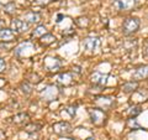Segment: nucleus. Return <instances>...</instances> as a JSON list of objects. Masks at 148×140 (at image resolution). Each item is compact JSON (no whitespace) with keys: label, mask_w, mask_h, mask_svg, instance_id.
Masks as SVG:
<instances>
[{"label":"nucleus","mask_w":148,"mask_h":140,"mask_svg":"<svg viewBox=\"0 0 148 140\" xmlns=\"http://www.w3.org/2000/svg\"><path fill=\"white\" fill-rule=\"evenodd\" d=\"M20 91L24 93L25 96H30L31 93H32V86H31V83H30L29 81L21 82V85H20Z\"/></svg>","instance_id":"21"},{"label":"nucleus","mask_w":148,"mask_h":140,"mask_svg":"<svg viewBox=\"0 0 148 140\" xmlns=\"http://www.w3.org/2000/svg\"><path fill=\"white\" fill-rule=\"evenodd\" d=\"M148 78V64H143L135 69V72L132 73V79L133 81L140 82L142 79Z\"/></svg>","instance_id":"14"},{"label":"nucleus","mask_w":148,"mask_h":140,"mask_svg":"<svg viewBox=\"0 0 148 140\" xmlns=\"http://www.w3.org/2000/svg\"><path fill=\"white\" fill-rule=\"evenodd\" d=\"M57 83L63 87H69L74 85V73L73 72H63L57 76Z\"/></svg>","instance_id":"10"},{"label":"nucleus","mask_w":148,"mask_h":140,"mask_svg":"<svg viewBox=\"0 0 148 140\" xmlns=\"http://www.w3.org/2000/svg\"><path fill=\"white\" fill-rule=\"evenodd\" d=\"M141 113H142V108H141V105H138V104H133L132 107L128 108V116L130 118H136V116Z\"/></svg>","instance_id":"20"},{"label":"nucleus","mask_w":148,"mask_h":140,"mask_svg":"<svg viewBox=\"0 0 148 140\" xmlns=\"http://www.w3.org/2000/svg\"><path fill=\"white\" fill-rule=\"evenodd\" d=\"M5 12L9 14V15H12V14H15L16 11V5H15V3H8L6 5H5Z\"/></svg>","instance_id":"24"},{"label":"nucleus","mask_w":148,"mask_h":140,"mask_svg":"<svg viewBox=\"0 0 148 140\" xmlns=\"http://www.w3.org/2000/svg\"><path fill=\"white\" fill-rule=\"evenodd\" d=\"M52 129L53 132L59 135V137H67V135L72 134L73 132V127L71 123L68 122H58V123H54L52 125Z\"/></svg>","instance_id":"6"},{"label":"nucleus","mask_w":148,"mask_h":140,"mask_svg":"<svg viewBox=\"0 0 148 140\" xmlns=\"http://www.w3.org/2000/svg\"><path fill=\"white\" fill-rule=\"evenodd\" d=\"M43 67L47 72L54 73L58 72L62 67V61L59 57H54V56H46L43 58Z\"/></svg>","instance_id":"3"},{"label":"nucleus","mask_w":148,"mask_h":140,"mask_svg":"<svg viewBox=\"0 0 148 140\" xmlns=\"http://www.w3.org/2000/svg\"><path fill=\"white\" fill-rule=\"evenodd\" d=\"M3 27H5V24H4V21L0 20V29H3Z\"/></svg>","instance_id":"30"},{"label":"nucleus","mask_w":148,"mask_h":140,"mask_svg":"<svg viewBox=\"0 0 148 140\" xmlns=\"http://www.w3.org/2000/svg\"><path fill=\"white\" fill-rule=\"evenodd\" d=\"M5 69H6V62H5V60H3L0 57V73H3Z\"/></svg>","instance_id":"27"},{"label":"nucleus","mask_w":148,"mask_h":140,"mask_svg":"<svg viewBox=\"0 0 148 140\" xmlns=\"http://www.w3.org/2000/svg\"><path fill=\"white\" fill-rule=\"evenodd\" d=\"M83 47H84V50L89 51V52H95L100 47V39L99 37H94V36L86 37L83 41Z\"/></svg>","instance_id":"9"},{"label":"nucleus","mask_w":148,"mask_h":140,"mask_svg":"<svg viewBox=\"0 0 148 140\" xmlns=\"http://www.w3.org/2000/svg\"><path fill=\"white\" fill-rule=\"evenodd\" d=\"M14 39H15V32L11 29H6V27L0 29V41H3V42H10Z\"/></svg>","instance_id":"16"},{"label":"nucleus","mask_w":148,"mask_h":140,"mask_svg":"<svg viewBox=\"0 0 148 140\" xmlns=\"http://www.w3.org/2000/svg\"><path fill=\"white\" fill-rule=\"evenodd\" d=\"M138 82L137 81H131V82H127L122 86V92L123 93H133L135 91L138 89Z\"/></svg>","instance_id":"18"},{"label":"nucleus","mask_w":148,"mask_h":140,"mask_svg":"<svg viewBox=\"0 0 148 140\" xmlns=\"http://www.w3.org/2000/svg\"><path fill=\"white\" fill-rule=\"evenodd\" d=\"M10 26H11V30L15 34H22V32H26L29 30V24L26 21L21 20V19H14Z\"/></svg>","instance_id":"13"},{"label":"nucleus","mask_w":148,"mask_h":140,"mask_svg":"<svg viewBox=\"0 0 148 140\" xmlns=\"http://www.w3.org/2000/svg\"><path fill=\"white\" fill-rule=\"evenodd\" d=\"M6 139V134L3 129H0V140H5Z\"/></svg>","instance_id":"29"},{"label":"nucleus","mask_w":148,"mask_h":140,"mask_svg":"<svg viewBox=\"0 0 148 140\" xmlns=\"http://www.w3.org/2000/svg\"><path fill=\"white\" fill-rule=\"evenodd\" d=\"M40 42L42 44V45H45V46H48V45H52L53 42H56V36L54 35H52V34H45L42 37H40Z\"/></svg>","instance_id":"19"},{"label":"nucleus","mask_w":148,"mask_h":140,"mask_svg":"<svg viewBox=\"0 0 148 140\" xmlns=\"http://www.w3.org/2000/svg\"><path fill=\"white\" fill-rule=\"evenodd\" d=\"M59 88L54 85H48L46 86L42 91H41V98L46 102H52L54 99H57V97L59 96Z\"/></svg>","instance_id":"5"},{"label":"nucleus","mask_w":148,"mask_h":140,"mask_svg":"<svg viewBox=\"0 0 148 140\" xmlns=\"http://www.w3.org/2000/svg\"><path fill=\"white\" fill-rule=\"evenodd\" d=\"M34 51H35L34 44L30 42V41H26V42H22L17 47H15L14 53H15V56H30Z\"/></svg>","instance_id":"8"},{"label":"nucleus","mask_w":148,"mask_h":140,"mask_svg":"<svg viewBox=\"0 0 148 140\" xmlns=\"http://www.w3.org/2000/svg\"><path fill=\"white\" fill-rule=\"evenodd\" d=\"M90 81L94 85H98L100 87H108L111 85H115L116 83V78L110 76V74H103L100 72H94L91 73L90 76Z\"/></svg>","instance_id":"1"},{"label":"nucleus","mask_w":148,"mask_h":140,"mask_svg":"<svg viewBox=\"0 0 148 140\" xmlns=\"http://www.w3.org/2000/svg\"><path fill=\"white\" fill-rule=\"evenodd\" d=\"M42 128V124L40 123H29L25 125V130L27 133H35V132H38V130Z\"/></svg>","instance_id":"23"},{"label":"nucleus","mask_w":148,"mask_h":140,"mask_svg":"<svg viewBox=\"0 0 148 140\" xmlns=\"http://www.w3.org/2000/svg\"><path fill=\"white\" fill-rule=\"evenodd\" d=\"M137 0H115L112 8L117 11H130L136 6Z\"/></svg>","instance_id":"7"},{"label":"nucleus","mask_w":148,"mask_h":140,"mask_svg":"<svg viewBox=\"0 0 148 140\" xmlns=\"http://www.w3.org/2000/svg\"><path fill=\"white\" fill-rule=\"evenodd\" d=\"M147 53H148V46H147Z\"/></svg>","instance_id":"31"},{"label":"nucleus","mask_w":148,"mask_h":140,"mask_svg":"<svg viewBox=\"0 0 148 140\" xmlns=\"http://www.w3.org/2000/svg\"><path fill=\"white\" fill-rule=\"evenodd\" d=\"M148 99V91L147 89H137L132 93V97H131V100L132 103H136V104H140L143 103Z\"/></svg>","instance_id":"15"},{"label":"nucleus","mask_w":148,"mask_h":140,"mask_svg":"<svg viewBox=\"0 0 148 140\" xmlns=\"http://www.w3.org/2000/svg\"><path fill=\"white\" fill-rule=\"evenodd\" d=\"M34 1L37 4V5H47V4L51 3V0H34Z\"/></svg>","instance_id":"28"},{"label":"nucleus","mask_w":148,"mask_h":140,"mask_svg":"<svg viewBox=\"0 0 148 140\" xmlns=\"http://www.w3.org/2000/svg\"><path fill=\"white\" fill-rule=\"evenodd\" d=\"M24 20L27 22L29 25H34V24H38L41 21V15L38 12H35V11H30V12H26L25 16H24Z\"/></svg>","instance_id":"17"},{"label":"nucleus","mask_w":148,"mask_h":140,"mask_svg":"<svg viewBox=\"0 0 148 140\" xmlns=\"http://www.w3.org/2000/svg\"><path fill=\"white\" fill-rule=\"evenodd\" d=\"M140 25H141V20L138 17H133V16L127 17L125 19L122 24V32L125 35H131L140 29Z\"/></svg>","instance_id":"4"},{"label":"nucleus","mask_w":148,"mask_h":140,"mask_svg":"<svg viewBox=\"0 0 148 140\" xmlns=\"http://www.w3.org/2000/svg\"><path fill=\"white\" fill-rule=\"evenodd\" d=\"M27 81L31 82V83H40L41 82V77L38 76L37 73H30L29 76H27Z\"/></svg>","instance_id":"25"},{"label":"nucleus","mask_w":148,"mask_h":140,"mask_svg":"<svg viewBox=\"0 0 148 140\" xmlns=\"http://www.w3.org/2000/svg\"><path fill=\"white\" fill-rule=\"evenodd\" d=\"M64 112L69 114V116H75L77 113V105H68L64 108Z\"/></svg>","instance_id":"26"},{"label":"nucleus","mask_w":148,"mask_h":140,"mask_svg":"<svg viewBox=\"0 0 148 140\" xmlns=\"http://www.w3.org/2000/svg\"><path fill=\"white\" fill-rule=\"evenodd\" d=\"M95 103L100 109H109L115 104V98L99 96V97H95Z\"/></svg>","instance_id":"12"},{"label":"nucleus","mask_w":148,"mask_h":140,"mask_svg":"<svg viewBox=\"0 0 148 140\" xmlns=\"http://www.w3.org/2000/svg\"><path fill=\"white\" fill-rule=\"evenodd\" d=\"M88 113H89L91 123L94 125H98V127L104 125L106 123V120H108V114L100 108H89Z\"/></svg>","instance_id":"2"},{"label":"nucleus","mask_w":148,"mask_h":140,"mask_svg":"<svg viewBox=\"0 0 148 140\" xmlns=\"http://www.w3.org/2000/svg\"><path fill=\"white\" fill-rule=\"evenodd\" d=\"M45 34H47V29L45 25H38L32 31V37H42Z\"/></svg>","instance_id":"22"},{"label":"nucleus","mask_w":148,"mask_h":140,"mask_svg":"<svg viewBox=\"0 0 148 140\" xmlns=\"http://www.w3.org/2000/svg\"><path fill=\"white\" fill-rule=\"evenodd\" d=\"M8 123L15 124V125H26L30 123V115L27 113H18L10 116L8 119Z\"/></svg>","instance_id":"11"}]
</instances>
